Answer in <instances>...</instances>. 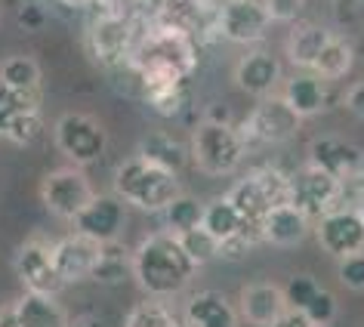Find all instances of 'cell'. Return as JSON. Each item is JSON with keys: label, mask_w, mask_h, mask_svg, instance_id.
<instances>
[{"label": "cell", "mask_w": 364, "mask_h": 327, "mask_svg": "<svg viewBox=\"0 0 364 327\" xmlns=\"http://www.w3.org/2000/svg\"><path fill=\"white\" fill-rule=\"evenodd\" d=\"M139 158L176 176L179 170L188 164V151H186V145L176 142V139H173V136H167V133H149V136H145V139L139 142Z\"/></svg>", "instance_id": "cell-23"}, {"label": "cell", "mask_w": 364, "mask_h": 327, "mask_svg": "<svg viewBox=\"0 0 364 327\" xmlns=\"http://www.w3.org/2000/svg\"><path fill=\"white\" fill-rule=\"evenodd\" d=\"M195 262L179 247V238L170 232L149 235L130 257V275L151 299H167L192 281Z\"/></svg>", "instance_id": "cell-1"}, {"label": "cell", "mask_w": 364, "mask_h": 327, "mask_svg": "<svg viewBox=\"0 0 364 327\" xmlns=\"http://www.w3.org/2000/svg\"><path fill=\"white\" fill-rule=\"evenodd\" d=\"M346 108H349L358 121H364V80H358V84H352L346 90Z\"/></svg>", "instance_id": "cell-38"}, {"label": "cell", "mask_w": 364, "mask_h": 327, "mask_svg": "<svg viewBox=\"0 0 364 327\" xmlns=\"http://www.w3.org/2000/svg\"><path fill=\"white\" fill-rule=\"evenodd\" d=\"M201 229L210 235L216 244L235 238L241 232V220L235 213V207L225 201V198H216V201L204 204V216H201Z\"/></svg>", "instance_id": "cell-28"}, {"label": "cell", "mask_w": 364, "mask_h": 327, "mask_svg": "<svg viewBox=\"0 0 364 327\" xmlns=\"http://www.w3.org/2000/svg\"><path fill=\"white\" fill-rule=\"evenodd\" d=\"M65 4H87V0H65Z\"/></svg>", "instance_id": "cell-42"}, {"label": "cell", "mask_w": 364, "mask_h": 327, "mask_svg": "<svg viewBox=\"0 0 364 327\" xmlns=\"http://www.w3.org/2000/svg\"><path fill=\"white\" fill-rule=\"evenodd\" d=\"M244 145L241 133L232 124H216V121H204L195 130L192 139V158L195 164L210 176H229L241 167L244 161Z\"/></svg>", "instance_id": "cell-4"}, {"label": "cell", "mask_w": 364, "mask_h": 327, "mask_svg": "<svg viewBox=\"0 0 364 327\" xmlns=\"http://www.w3.org/2000/svg\"><path fill=\"white\" fill-rule=\"evenodd\" d=\"M114 195L121 201L139 207L149 213H164L173 198L182 195L179 179L167 173V170L154 167V164L136 158H127L124 164H117L114 170Z\"/></svg>", "instance_id": "cell-3"}, {"label": "cell", "mask_w": 364, "mask_h": 327, "mask_svg": "<svg viewBox=\"0 0 364 327\" xmlns=\"http://www.w3.org/2000/svg\"><path fill=\"white\" fill-rule=\"evenodd\" d=\"M10 309L19 327H68V315L56 303V296L22 294Z\"/></svg>", "instance_id": "cell-21"}, {"label": "cell", "mask_w": 364, "mask_h": 327, "mask_svg": "<svg viewBox=\"0 0 364 327\" xmlns=\"http://www.w3.org/2000/svg\"><path fill=\"white\" fill-rule=\"evenodd\" d=\"M281 290H284V303H287V309H294V312H303V315H306V309L315 303V296L321 294L324 287L318 284L315 278H309V275H294Z\"/></svg>", "instance_id": "cell-33"}, {"label": "cell", "mask_w": 364, "mask_h": 327, "mask_svg": "<svg viewBox=\"0 0 364 327\" xmlns=\"http://www.w3.org/2000/svg\"><path fill=\"white\" fill-rule=\"evenodd\" d=\"M225 201H229L235 207V213H238L241 220V238L250 244V247H257V244H262V220H266V213L272 210L269 195L262 192V186L257 183V176H244L241 183H235L229 188V195H225Z\"/></svg>", "instance_id": "cell-12"}, {"label": "cell", "mask_w": 364, "mask_h": 327, "mask_svg": "<svg viewBox=\"0 0 364 327\" xmlns=\"http://www.w3.org/2000/svg\"><path fill=\"white\" fill-rule=\"evenodd\" d=\"M309 235V220L290 204L272 207L262 220V241L272 247H296L299 241H306Z\"/></svg>", "instance_id": "cell-19"}, {"label": "cell", "mask_w": 364, "mask_h": 327, "mask_svg": "<svg viewBox=\"0 0 364 327\" xmlns=\"http://www.w3.org/2000/svg\"><path fill=\"white\" fill-rule=\"evenodd\" d=\"M50 253H53V266H56V275L62 278V284H75V281H84L93 275L96 262L102 257V244L75 232L53 244Z\"/></svg>", "instance_id": "cell-16"}, {"label": "cell", "mask_w": 364, "mask_h": 327, "mask_svg": "<svg viewBox=\"0 0 364 327\" xmlns=\"http://www.w3.org/2000/svg\"><path fill=\"white\" fill-rule=\"evenodd\" d=\"M281 99L290 105V112H294L299 121H303V117H312L327 105L324 80H318L315 75H296V77L287 80L284 96Z\"/></svg>", "instance_id": "cell-22"}, {"label": "cell", "mask_w": 364, "mask_h": 327, "mask_svg": "<svg viewBox=\"0 0 364 327\" xmlns=\"http://www.w3.org/2000/svg\"><path fill=\"white\" fill-rule=\"evenodd\" d=\"M56 145L68 161H75L77 167L84 164H96L108 149V133L105 127L96 121L93 114L84 112H68L56 121Z\"/></svg>", "instance_id": "cell-5"}, {"label": "cell", "mask_w": 364, "mask_h": 327, "mask_svg": "<svg viewBox=\"0 0 364 327\" xmlns=\"http://www.w3.org/2000/svg\"><path fill=\"white\" fill-rule=\"evenodd\" d=\"M130 62L149 80H176L182 84L198 65L195 41L188 31L164 25L149 31L139 43H130Z\"/></svg>", "instance_id": "cell-2"}, {"label": "cell", "mask_w": 364, "mask_h": 327, "mask_svg": "<svg viewBox=\"0 0 364 327\" xmlns=\"http://www.w3.org/2000/svg\"><path fill=\"white\" fill-rule=\"evenodd\" d=\"M13 269L28 294L56 296L59 290L65 287L62 278L56 275V266H53L50 244H43V241H25L13 257Z\"/></svg>", "instance_id": "cell-10"}, {"label": "cell", "mask_w": 364, "mask_h": 327, "mask_svg": "<svg viewBox=\"0 0 364 327\" xmlns=\"http://www.w3.org/2000/svg\"><path fill=\"white\" fill-rule=\"evenodd\" d=\"M127 327H188V324L164 299H145V303L133 306V312L127 315Z\"/></svg>", "instance_id": "cell-29"}, {"label": "cell", "mask_w": 364, "mask_h": 327, "mask_svg": "<svg viewBox=\"0 0 364 327\" xmlns=\"http://www.w3.org/2000/svg\"><path fill=\"white\" fill-rule=\"evenodd\" d=\"M306 318L312 327H331L336 318V299L327 294V290H321V294L315 296V303L306 309Z\"/></svg>", "instance_id": "cell-34"}, {"label": "cell", "mask_w": 364, "mask_h": 327, "mask_svg": "<svg viewBox=\"0 0 364 327\" xmlns=\"http://www.w3.org/2000/svg\"><path fill=\"white\" fill-rule=\"evenodd\" d=\"M43 22H47V13H43L41 4H25L19 10V25L25 31H41Z\"/></svg>", "instance_id": "cell-37"}, {"label": "cell", "mask_w": 364, "mask_h": 327, "mask_svg": "<svg viewBox=\"0 0 364 327\" xmlns=\"http://www.w3.org/2000/svg\"><path fill=\"white\" fill-rule=\"evenodd\" d=\"M309 167L321 170L336 183H346V179L364 173V151L340 136H321L309 149Z\"/></svg>", "instance_id": "cell-13"}, {"label": "cell", "mask_w": 364, "mask_h": 327, "mask_svg": "<svg viewBox=\"0 0 364 327\" xmlns=\"http://www.w3.org/2000/svg\"><path fill=\"white\" fill-rule=\"evenodd\" d=\"M327 38H331V31L321 28V25H299V28L290 34V41H287L290 62H294L296 68H309V71H312L318 53H321Z\"/></svg>", "instance_id": "cell-25"}, {"label": "cell", "mask_w": 364, "mask_h": 327, "mask_svg": "<svg viewBox=\"0 0 364 327\" xmlns=\"http://www.w3.org/2000/svg\"><path fill=\"white\" fill-rule=\"evenodd\" d=\"M186 324L188 327H238V312L232 303L213 290H201L188 299L186 306Z\"/></svg>", "instance_id": "cell-20"}, {"label": "cell", "mask_w": 364, "mask_h": 327, "mask_svg": "<svg viewBox=\"0 0 364 327\" xmlns=\"http://www.w3.org/2000/svg\"><path fill=\"white\" fill-rule=\"evenodd\" d=\"M340 201V183L315 167H306L299 173L290 176L287 186V204L299 210L306 220H321L324 213L333 210V204Z\"/></svg>", "instance_id": "cell-8"}, {"label": "cell", "mask_w": 364, "mask_h": 327, "mask_svg": "<svg viewBox=\"0 0 364 327\" xmlns=\"http://www.w3.org/2000/svg\"><path fill=\"white\" fill-rule=\"evenodd\" d=\"M284 309V290L278 284H269V281H253L241 294V315L253 327H269Z\"/></svg>", "instance_id": "cell-18"}, {"label": "cell", "mask_w": 364, "mask_h": 327, "mask_svg": "<svg viewBox=\"0 0 364 327\" xmlns=\"http://www.w3.org/2000/svg\"><path fill=\"white\" fill-rule=\"evenodd\" d=\"M315 238L331 257H352L364 250V223L358 210H331L318 220Z\"/></svg>", "instance_id": "cell-15"}, {"label": "cell", "mask_w": 364, "mask_h": 327, "mask_svg": "<svg viewBox=\"0 0 364 327\" xmlns=\"http://www.w3.org/2000/svg\"><path fill=\"white\" fill-rule=\"evenodd\" d=\"M38 93H19L0 84V136L13 145H31L41 133Z\"/></svg>", "instance_id": "cell-6"}, {"label": "cell", "mask_w": 364, "mask_h": 327, "mask_svg": "<svg viewBox=\"0 0 364 327\" xmlns=\"http://www.w3.org/2000/svg\"><path fill=\"white\" fill-rule=\"evenodd\" d=\"M41 201L59 220H75L93 201V186L80 170H56V173L43 176Z\"/></svg>", "instance_id": "cell-9"}, {"label": "cell", "mask_w": 364, "mask_h": 327, "mask_svg": "<svg viewBox=\"0 0 364 327\" xmlns=\"http://www.w3.org/2000/svg\"><path fill=\"white\" fill-rule=\"evenodd\" d=\"M358 216H361V223H364V201H361V207H358Z\"/></svg>", "instance_id": "cell-41"}, {"label": "cell", "mask_w": 364, "mask_h": 327, "mask_svg": "<svg viewBox=\"0 0 364 327\" xmlns=\"http://www.w3.org/2000/svg\"><path fill=\"white\" fill-rule=\"evenodd\" d=\"M0 309H4V306H0Z\"/></svg>", "instance_id": "cell-43"}, {"label": "cell", "mask_w": 364, "mask_h": 327, "mask_svg": "<svg viewBox=\"0 0 364 327\" xmlns=\"http://www.w3.org/2000/svg\"><path fill=\"white\" fill-rule=\"evenodd\" d=\"M281 80V62L269 50H250L235 68V84L250 96H269Z\"/></svg>", "instance_id": "cell-17"}, {"label": "cell", "mask_w": 364, "mask_h": 327, "mask_svg": "<svg viewBox=\"0 0 364 327\" xmlns=\"http://www.w3.org/2000/svg\"><path fill=\"white\" fill-rule=\"evenodd\" d=\"M336 275H340V281L349 290H364V250L352 253V257H343Z\"/></svg>", "instance_id": "cell-35"}, {"label": "cell", "mask_w": 364, "mask_h": 327, "mask_svg": "<svg viewBox=\"0 0 364 327\" xmlns=\"http://www.w3.org/2000/svg\"><path fill=\"white\" fill-rule=\"evenodd\" d=\"M68 327H99V321H93V318H87V321H77V324H68Z\"/></svg>", "instance_id": "cell-40"}, {"label": "cell", "mask_w": 364, "mask_h": 327, "mask_svg": "<svg viewBox=\"0 0 364 327\" xmlns=\"http://www.w3.org/2000/svg\"><path fill=\"white\" fill-rule=\"evenodd\" d=\"M269 22H296L306 0H262Z\"/></svg>", "instance_id": "cell-36"}, {"label": "cell", "mask_w": 364, "mask_h": 327, "mask_svg": "<svg viewBox=\"0 0 364 327\" xmlns=\"http://www.w3.org/2000/svg\"><path fill=\"white\" fill-rule=\"evenodd\" d=\"M93 50L102 62H114L130 53V25L124 19H99L93 25Z\"/></svg>", "instance_id": "cell-24"}, {"label": "cell", "mask_w": 364, "mask_h": 327, "mask_svg": "<svg viewBox=\"0 0 364 327\" xmlns=\"http://www.w3.org/2000/svg\"><path fill=\"white\" fill-rule=\"evenodd\" d=\"M176 238H179V247L186 250V257L192 259L195 266H207V262H213L216 257H220V244H216L201 225L192 229V232L176 235Z\"/></svg>", "instance_id": "cell-32"}, {"label": "cell", "mask_w": 364, "mask_h": 327, "mask_svg": "<svg viewBox=\"0 0 364 327\" xmlns=\"http://www.w3.org/2000/svg\"><path fill=\"white\" fill-rule=\"evenodd\" d=\"M0 84L19 90V93H38L41 87V65L31 56H6L0 62Z\"/></svg>", "instance_id": "cell-27"}, {"label": "cell", "mask_w": 364, "mask_h": 327, "mask_svg": "<svg viewBox=\"0 0 364 327\" xmlns=\"http://www.w3.org/2000/svg\"><path fill=\"white\" fill-rule=\"evenodd\" d=\"M299 117L290 112V105L281 96H266L262 102L253 108L244 121L241 139L247 142H259V145H275V142H287L290 136L299 130Z\"/></svg>", "instance_id": "cell-7"}, {"label": "cell", "mask_w": 364, "mask_h": 327, "mask_svg": "<svg viewBox=\"0 0 364 327\" xmlns=\"http://www.w3.org/2000/svg\"><path fill=\"white\" fill-rule=\"evenodd\" d=\"M269 16L262 0H225L216 28L232 43H257L269 31Z\"/></svg>", "instance_id": "cell-11"}, {"label": "cell", "mask_w": 364, "mask_h": 327, "mask_svg": "<svg viewBox=\"0 0 364 327\" xmlns=\"http://www.w3.org/2000/svg\"><path fill=\"white\" fill-rule=\"evenodd\" d=\"M124 201L121 198H112V195H93L84 210H80L75 220V232L84 235V238L96 241V244H114L117 235L124 232Z\"/></svg>", "instance_id": "cell-14"}, {"label": "cell", "mask_w": 364, "mask_h": 327, "mask_svg": "<svg viewBox=\"0 0 364 327\" xmlns=\"http://www.w3.org/2000/svg\"><path fill=\"white\" fill-rule=\"evenodd\" d=\"M269 327H312L309 324V318L303 315V312H294V309H284L275 321H272Z\"/></svg>", "instance_id": "cell-39"}, {"label": "cell", "mask_w": 364, "mask_h": 327, "mask_svg": "<svg viewBox=\"0 0 364 327\" xmlns=\"http://www.w3.org/2000/svg\"><path fill=\"white\" fill-rule=\"evenodd\" d=\"M352 59H355L352 56V43L346 38H336V34H331L327 43L321 47V53H318L312 71H315L318 80H336V77L349 75Z\"/></svg>", "instance_id": "cell-26"}, {"label": "cell", "mask_w": 364, "mask_h": 327, "mask_svg": "<svg viewBox=\"0 0 364 327\" xmlns=\"http://www.w3.org/2000/svg\"><path fill=\"white\" fill-rule=\"evenodd\" d=\"M201 216H204V204L198 201L195 195H179L173 198L164 210V220H167V229L170 235H182V232H192L201 225Z\"/></svg>", "instance_id": "cell-30"}, {"label": "cell", "mask_w": 364, "mask_h": 327, "mask_svg": "<svg viewBox=\"0 0 364 327\" xmlns=\"http://www.w3.org/2000/svg\"><path fill=\"white\" fill-rule=\"evenodd\" d=\"M99 284H121L124 278H130V259L121 253V247L114 244H102V257H99L93 275H90Z\"/></svg>", "instance_id": "cell-31"}]
</instances>
